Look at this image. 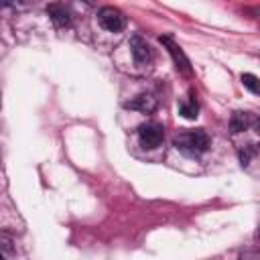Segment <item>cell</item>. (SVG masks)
<instances>
[{
  "label": "cell",
  "mask_w": 260,
  "mask_h": 260,
  "mask_svg": "<svg viewBox=\"0 0 260 260\" xmlns=\"http://www.w3.org/2000/svg\"><path fill=\"white\" fill-rule=\"evenodd\" d=\"M242 83H244L252 93H258V77H256V75L244 73V75H242Z\"/></svg>",
  "instance_id": "obj_11"
},
{
  "label": "cell",
  "mask_w": 260,
  "mask_h": 260,
  "mask_svg": "<svg viewBox=\"0 0 260 260\" xmlns=\"http://www.w3.org/2000/svg\"><path fill=\"white\" fill-rule=\"evenodd\" d=\"M252 122H254V118H252L250 112H234L232 118H230V130H232L234 134L244 132V130L250 128Z\"/></svg>",
  "instance_id": "obj_8"
},
{
  "label": "cell",
  "mask_w": 260,
  "mask_h": 260,
  "mask_svg": "<svg viewBox=\"0 0 260 260\" xmlns=\"http://www.w3.org/2000/svg\"><path fill=\"white\" fill-rule=\"evenodd\" d=\"M47 14L51 16L55 26H59V28H65V26L71 24V14L63 4H49L47 6Z\"/></svg>",
  "instance_id": "obj_6"
},
{
  "label": "cell",
  "mask_w": 260,
  "mask_h": 260,
  "mask_svg": "<svg viewBox=\"0 0 260 260\" xmlns=\"http://www.w3.org/2000/svg\"><path fill=\"white\" fill-rule=\"evenodd\" d=\"M138 138L144 148H156L165 138V130L156 122H146L138 128Z\"/></svg>",
  "instance_id": "obj_3"
},
{
  "label": "cell",
  "mask_w": 260,
  "mask_h": 260,
  "mask_svg": "<svg viewBox=\"0 0 260 260\" xmlns=\"http://www.w3.org/2000/svg\"><path fill=\"white\" fill-rule=\"evenodd\" d=\"M173 144L177 150H181L187 156H199L209 148V136L205 130H185L173 138Z\"/></svg>",
  "instance_id": "obj_1"
},
{
  "label": "cell",
  "mask_w": 260,
  "mask_h": 260,
  "mask_svg": "<svg viewBox=\"0 0 260 260\" xmlns=\"http://www.w3.org/2000/svg\"><path fill=\"white\" fill-rule=\"evenodd\" d=\"M0 260H4V258H2V254H0Z\"/></svg>",
  "instance_id": "obj_12"
},
{
  "label": "cell",
  "mask_w": 260,
  "mask_h": 260,
  "mask_svg": "<svg viewBox=\"0 0 260 260\" xmlns=\"http://www.w3.org/2000/svg\"><path fill=\"white\" fill-rule=\"evenodd\" d=\"M158 41H160V45H165V47H167V51L171 53V57H173V61H175V65H177V69H179L181 73H185V75H191V63H189L187 55L183 53V49H181V47H179L171 37H160Z\"/></svg>",
  "instance_id": "obj_4"
},
{
  "label": "cell",
  "mask_w": 260,
  "mask_h": 260,
  "mask_svg": "<svg viewBox=\"0 0 260 260\" xmlns=\"http://www.w3.org/2000/svg\"><path fill=\"white\" fill-rule=\"evenodd\" d=\"M179 112H181L187 120H195V118H197L199 106H197V102L193 100V93H191V100H189V102H183V104L179 106Z\"/></svg>",
  "instance_id": "obj_9"
},
{
  "label": "cell",
  "mask_w": 260,
  "mask_h": 260,
  "mask_svg": "<svg viewBox=\"0 0 260 260\" xmlns=\"http://www.w3.org/2000/svg\"><path fill=\"white\" fill-rule=\"evenodd\" d=\"M254 154H256V146H254V144H248V146H244V148L240 150V162H242V167H248Z\"/></svg>",
  "instance_id": "obj_10"
},
{
  "label": "cell",
  "mask_w": 260,
  "mask_h": 260,
  "mask_svg": "<svg viewBox=\"0 0 260 260\" xmlns=\"http://www.w3.org/2000/svg\"><path fill=\"white\" fill-rule=\"evenodd\" d=\"M126 108L138 110V112H144V114H150V112L156 110V98H152L150 93H140L134 100L126 102Z\"/></svg>",
  "instance_id": "obj_7"
},
{
  "label": "cell",
  "mask_w": 260,
  "mask_h": 260,
  "mask_svg": "<svg viewBox=\"0 0 260 260\" xmlns=\"http://www.w3.org/2000/svg\"><path fill=\"white\" fill-rule=\"evenodd\" d=\"M130 53H132L136 65H148L152 61V49L146 43V39H142L140 35H134L130 39Z\"/></svg>",
  "instance_id": "obj_5"
},
{
  "label": "cell",
  "mask_w": 260,
  "mask_h": 260,
  "mask_svg": "<svg viewBox=\"0 0 260 260\" xmlns=\"http://www.w3.org/2000/svg\"><path fill=\"white\" fill-rule=\"evenodd\" d=\"M98 22L102 28H106L110 32H120L126 26V16L114 6H104L98 12Z\"/></svg>",
  "instance_id": "obj_2"
}]
</instances>
